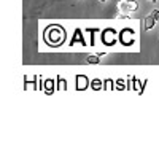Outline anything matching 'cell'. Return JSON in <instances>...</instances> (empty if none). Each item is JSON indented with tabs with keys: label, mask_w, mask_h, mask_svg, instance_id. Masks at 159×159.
<instances>
[{
	"label": "cell",
	"mask_w": 159,
	"mask_h": 159,
	"mask_svg": "<svg viewBox=\"0 0 159 159\" xmlns=\"http://www.w3.org/2000/svg\"><path fill=\"white\" fill-rule=\"evenodd\" d=\"M46 40L51 43V45H57L64 40V30L59 29V27H51L48 32H46Z\"/></svg>",
	"instance_id": "cell-1"
},
{
	"label": "cell",
	"mask_w": 159,
	"mask_h": 159,
	"mask_svg": "<svg viewBox=\"0 0 159 159\" xmlns=\"http://www.w3.org/2000/svg\"><path fill=\"white\" fill-rule=\"evenodd\" d=\"M139 8V3L135 0H121V2L118 3V10L119 13H132Z\"/></svg>",
	"instance_id": "cell-2"
},
{
	"label": "cell",
	"mask_w": 159,
	"mask_h": 159,
	"mask_svg": "<svg viewBox=\"0 0 159 159\" xmlns=\"http://www.w3.org/2000/svg\"><path fill=\"white\" fill-rule=\"evenodd\" d=\"M154 24H156V21H154V18L151 15H148L147 18L143 19V25H145V29H147V30H151L154 27Z\"/></svg>",
	"instance_id": "cell-3"
},
{
	"label": "cell",
	"mask_w": 159,
	"mask_h": 159,
	"mask_svg": "<svg viewBox=\"0 0 159 159\" xmlns=\"http://www.w3.org/2000/svg\"><path fill=\"white\" fill-rule=\"evenodd\" d=\"M132 38H134V32H130V30H124L121 34V40H123L126 45H130L132 43Z\"/></svg>",
	"instance_id": "cell-4"
},
{
	"label": "cell",
	"mask_w": 159,
	"mask_h": 159,
	"mask_svg": "<svg viewBox=\"0 0 159 159\" xmlns=\"http://www.w3.org/2000/svg\"><path fill=\"white\" fill-rule=\"evenodd\" d=\"M102 56H105V52H100V54H97V56H88L86 61H88L89 64H99V61H100Z\"/></svg>",
	"instance_id": "cell-5"
},
{
	"label": "cell",
	"mask_w": 159,
	"mask_h": 159,
	"mask_svg": "<svg viewBox=\"0 0 159 159\" xmlns=\"http://www.w3.org/2000/svg\"><path fill=\"white\" fill-rule=\"evenodd\" d=\"M151 16H153L154 21L157 22V21H159V10H153V11H151Z\"/></svg>",
	"instance_id": "cell-6"
},
{
	"label": "cell",
	"mask_w": 159,
	"mask_h": 159,
	"mask_svg": "<svg viewBox=\"0 0 159 159\" xmlns=\"http://www.w3.org/2000/svg\"><path fill=\"white\" fill-rule=\"evenodd\" d=\"M118 19H130V15H124V13H121V15L116 16Z\"/></svg>",
	"instance_id": "cell-7"
},
{
	"label": "cell",
	"mask_w": 159,
	"mask_h": 159,
	"mask_svg": "<svg viewBox=\"0 0 159 159\" xmlns=\"http://www.w3.org/2000/svg\"><path fill=\"white\" fill-rule=\"evenodd\" d=\"M99 2H102V3H103V2H107V0H99Z\"/></svg>",
	"instance_id": "cell-8"
}]
</instances>
